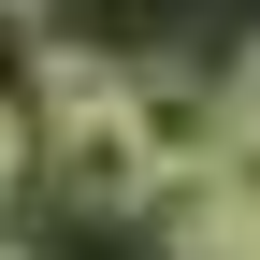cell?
Wrapping results in <instances>:
<instances>
[{
	"mask_svg": "<svg viewBox=\"0 0 260 260\" xmlns=\"http://www.w3.org/2000/svg\"><path fill=\"white\" fill-rule=\"evenodd\" d=\"M29 159L58 174V203H73V217H145V203H159V159H145V130H130L116 102L29 116Z\"/></svg>",
	"mask_w": 260,
	"mask_h": 260,
	"instance_id": "6da1fadb",
	"label": "cell"
},
{
	"mask_svg": "<svg viewBox=\"0 0 260 260\" xmlns=\"http://www.w3.org/2000/svg\"><path fill=\"white\" fill-rule=\"evenodd\" d=\"M29 174V102H0V188Z\"/></svg>",
	"mask_w": 260,
	"mask_h": 260,
	"instance_id": "7a4b0ae2",
	"label": "cell"
},
{
	"mask_svg": "<svg viewBox=\"0 0 260 260\" xmlns=\"http://www.w3.org/2000/svg\"><path fill=\"white\" fill-rule=\"evenodd\" d=\"M232 116H246V130H260V44H246V58H232Z\"/></svg>",
	"mask_w": 260,
	"mask_h": 260,
	"instance_id": "3957f363",
	"label": "cell"
},
{
	"mask_svg": "<svg viewBox=\"0 0 260 260\" xmlns=\"http://www.w3.org/2000/svg\"><path fill=\"white\" fill-rule=\"evenodd\" d=\"M0 15H15V29H44V15H58V0H0Z\"/></svg>",
	"mask_w": 260,
	"mask_h": 260,
	"instance_id": "277c9868",
	"label": "cell"
}]
</instances>
